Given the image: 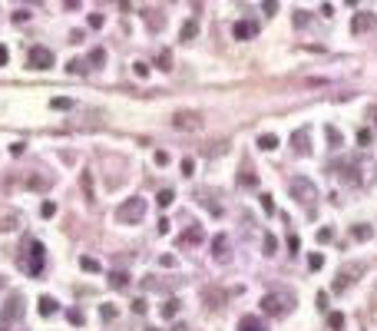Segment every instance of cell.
<instances>
[{"label":"cell","instance_id":"obj_10","mask_svg":"<svg viewBox=\"0 0 377 331\" xmlns=\"http://www.w3.org/2000/svg\"><path fill=\"white\" fill-rule=\"evenodd\" d=\"M202 242H205V232H202V225H188L182 235H179V249H199Z\"/></svg>","mask_w":377,"mask_h":331},{"label":"cell","instance_id":"obj_16","mask_svg":"<svg viewBox=\"0 0 377 331\" xmlns=\"http://www.w3.org/2000/svg\"><path fill=\"white\" fill-rule=\"evenodd\" d=\"M239 331H268V328H265V321L255 318V315H242V318H239Z\"/></svg>","mask_w":377,"mask_h":331},{"label":"cell","instance_id":"obj_1","mask_svg":"<svg viewBox=\"0 0 377 331\" xmlns=\"http://www.w3.org/2000/svg\"><path fill=\"white\" fill-rule=\"evenodd\" d=\"M327 172H338L347 186L367 189V186H374V179H377V163L367 152H361V156L347 159V163H327Z\"/></svg>","mask_w":377,"mask_h":331},{"label":"cell","instance_id":"obj_39","mask_svg":"<svg viewBox=\"0 0 377 331\" xmlns=\"http://www.w3.org/2000/svg\"><path fill=\"white\" fill-rule=\"evenodd\" d=\"M262 10L268 13V17H275V13H278V0H262Z\"/></svg>","mask_w":377,"mask_h":331},{"label":"cell","instance_id":"obj_32","mask_svg":"<svg viewBox=\"0 0 377 331\" xmlns=\"http://www.w3.org/2000/svg\"><path fill=\"white\" fill-rule=\"evenodd\" d=\"M258 199H262V209H265V215H275V199H271L268 192H262Z\"/></svg>","mask_w":377,"mask_h":331},{"label":"cell","instance_id":"obj_29","mask_svg":"<svg viewBox=\"0 0 377 331\" xmlns=\"http://www.w3.org/2000/svg\"><path fill=\"white\" fill-rule=\"evenodd\" d=\"M262 249H265V255H275V252H278V238H275V235H271V232H268V235H265V242H262Z\"/></svg>","mask_w":377,"mask_h":331},{"label":"cell","instance_id":"obj_52","mask_svg":"<svg viewBox=\"0 0 377 331\" xmlns=\"http://www.w3.org/2000/svg\"><path fill=\"white\" fill-rule=\"evenodd\" d=\"M63 7H66V10H76V7H80V0H63Z\"/></svg>","mask_w":377,"mask_h":331},{"label":"cell","instance_id":"obj_51","mask_svg":"<svg viewBox=\"0 0 377 331\" xmlns=\"http://www.w3.org/2000/svg\"><path fill=\"white\" fill-rule=\"evenodd\" d=\"M69 43H83V30H73V33H69Z\"/></svg>","mask_w":377,"mask_h":331},{"label":"cell","instance_id":"obj_35","mask_svg":"<svg viewBox=\"0 0 377 331\" xmlns=\"http://www.w3.org/2000/svg\"><path fill=\"white\" fill-rule=\"evenodd\" d=\"M172 199H176V192H172V189H162V192H159V206H172Z\"/></svg>","mask_w":377,"mask_h":331},{"label":"cell","instance_id":"obj_28","mask_svg":"<svg viewBox=\"0 0 377 331\" xmlns=\"http://www.w3.org/2000/svg\"><path fill=\"white\" fill-rule=\"evenodd\" d=\"M327 328H331V331H344V315L331 312V315H327Z\"/></svg>","mask_w":377,"mask_h":331},{"label":"cell","instance_id":"obj_9","mask_svg":"<svg viewBox=\"0 0 377 331\" xmlns=\"http://www.w3.org/2000/svg\"><path fill=\"white\" fill-rule=\"evenodd\" d=\"M27 67H30V70H50L53 67V50H46V47H33V50L27 53Z\"/></svg>","mask_w":377,"mask_h":331},{"label":"cell","instance_id":"obj_45","mask_svg":"<svg viewBox=\"0 0 377 331\" xmlns=\"http://www.w3.org/2000/svg\"><path fill=\"white\" fill-rule=\"evenodd\" d=\"M83 192H86L89 202H93V189H89V175H86V172H83Z\"/></svg>","mask_w":377,"mask_h":331},{"label":"cell","instance_id":"obj_38","mask_svg":"<svg viewBox=\"0 0 377 331\" xmlns=\"http://www.w3.org/2000/svg\"><path fill=\"white\" fill-rule=\"evenodd\" d=\"M318 242H321V245L334 242V229H318Z\"/></svg>","mask_w":377,"mask_h":331},{"label":"cell","instance_id":"obj_20","mask_svg":"<svg viewBox=\"0 0 377 331\" xmlns=\"http://www.w3.org/2000/svg\"><path fill=\"white\" fill-rule=\"evenodd\" d=\"M278 146H281V143H278V136H275V133H262V136H258V149H265V152H275Z\"/></svg>","mask_w":377,"mask_h":331},{"label":"cell","instance_id":"obj_36","mask_svg":"<svg viewBox=\"0 0 377 331\" xmlns=\"http://www.w3.org/2000/svg\"><path fill=\"white\" fill-rule=\"evenodd\" d=\"M103 60H106V50H103V47H96V50L89 53V63H93V67H100Z\"/></svg>","mask_w":377,"mask_h":331},{"label":"cell","instance_id":"obj_19","mask_svg":"<svg viewBox=\"0 0 377 331\" xmlns=\"http://www.w3.org/2000/svg\"><path fill=\"white\" fill-rule=\"evenodd\" d=\"M57 312H60V301L53 298V295H43V298H40V315H43V318H53Z\"/></svg>","mask_w":377,"mask_h":331},{"label":"cell","instance_id":"obj_57","mask_svg":"<svg viewBox=\"0 0 377 331\" xmlns=\"http://www.w3.org/2000/svg\"><path fill=\"white\" fill-rule=\"evenodd\" d=\"M0 288H4V278H0Z\"/></svg>","mask_w":377,"mask_h":331},{"label":"cell","instance_id":"obj_43","mask_svg":"<svg viewBox=\"0 0 377 331\" xmlns=\"http://www.w3.org/2000/svg\"><path fill=\"white\" fill-rule=\"evenodd\" d=\"M195 172V159H182V175H192Z\"/></svg>","mask_w":377,"mask_h":331},{"label":"cell","instance_id":"obj_14","mask_svg":"<svg viewBox=\"0 0 377 331\" xmlns=\"http://www.w3.org/2000/svg\"><path fill=\"white\" fill-rule=\"evenodd\" d=\"M212 255H215V262H228V258H232V242H228L225 235H215L212 238Z\"/></svg>","mask_w":377,"mask_h":331},{"label":"cell","instance_id":"obj_11","mask_svg":"<svg viewBox=\"0 0 377 331\" xmlns=\"http://www.w3.org/2000/svg\"><path fill=\"white\" fill-rule=\"evenodd\" d=\"M20 318H23V295L13 292L10 298H7V305H4V321L10 325V321H20Z\"/></svg>","mask_w":377,"mask_h":331},{"label":"cell","instance_id":"obj_18","mask_svg":"<svg viewBox=\"0 0 377 331\" xmlns=\"http://www.w3.org/2000/svg\"><path fill=\"white\" fill-rule=\"evenodd\" d=\"M255 186H258V175H255V169L242 166V169H239V189H255Z\"/></svg>","mask_w":377,"mask_h":331},{"label":"cell","instance_id":"obj_7","mask_svg":"<svg viewBox=\"0 0 377 331\" xmlns=\"http://www.w3.org/2000/svg\"><path fill=\"white\" fill-rule=\"evenodd\" d=\"M358 275H364V265H361V262H358V265H354V262H351V265H344V269H341V272H338V278H334V285H331V292H334V295H341V292H347V288H351V281H354V278H358Z\"/></svg>","mask_w":377,"mask_h":331},{"label":"cell","instance_id":"obj_54","mask_svg":"<svg viewBox=\"0 0 377 331\" xmlns=\"http://www.w3.org/2000/svg\"><path fill=\"white\" fill-rule=\"evenodd\" d=\"M344 4H351V7H354V4H358V0H344Z\"/></svg>","mask_w":377,"mask_h":331},{"label":"cell","instance_id":"obj_49","mask_svg":"<svg viewBox=\"0 0 377 331\" xmlns=\"http://www.w3.org/2000/svg\"><path fill=\"white\" fill-rule=\"evenodd\" d=\"M156 163H159V166H166V163H169V152L159 149V152H156Z\"/></svg>","mask_w":377,"mask_h":331},{"label":"cell","instance_id":"obj_34","mask_svg":"<svg viewBox=\"0 0 377 331\" xmlns=\"http://www.w3.org/2000/svg\"><path fill=\"white\" fill-rule=\"evenodd\" d=\"M100 318L103 321H113L116 318V305H100Z\"/></svg>","mask_w":377,"mask_h":331},{"label":"cell","instance_id":"obj_3","mask_svg":"<svg viewBox=\"0 0 377 331\" xmlns=\"http://www.w3.org/2000/svg\"><path fill=\"white\" fill-rule=\"evenodd\" d=\"M17 265L27 272V275L40 278L46 269V258H43V245L37 242V238H23V252L17 255Z\"/></svg>","mask_w":377,"mask_h":331},{"label":"cell","instance_id":"obj_56","mask_svg":"<svg viewBox=\"0 0 377 331\" xmlns=\"http://www.w3.org/2000/svg\"><path fill=\"white\" fill-rule=\"evenodd\" d=\"M374 318H377V305H374Z\"/></svg>","mask_w":377,"mask_h":331},{"label":"cell","instance_id":"obj_15","mask_svg":"<svg viewBox=\"0 0 377 331\" xmlns=\"http://www.w3.org/2000/svg\"><path fill=\"white\" fill-rule=\"evenodd\" d=\"M258 33V24H251V20H239L235 24V40H251Z\"/></svg>","mask_w":377,"mask_h":331},{"label":"cell","instance_id":"obj_8","mask_svg":"<svg viewBox=\"0 0 377 331\" xmlns=\"http://www.w3.org/2000/svg\"><path fill=\"white\" fill-rule=\"evenodd\" d=\"M17 186H23V189H30V192H46V189L53 186V175H43V172H23L17 179Z\"/></svg>","mask_w":377,"mask_h":331},{"label":"cell","instance_id":"obj_44","mask_svg":"<svg viewBox=\"0 0 377 331\" xmlns=\"http://www.w3.org/2000/svg\"><path fill=\"white\" fill-rule=\"evenodd\" d=\"M69 106H73V103L63 100V96H57V100H53V109H69Z\"/></svg>","mask_w":377,"mask_h":331},{"label":"cell","instance_id":"obj_2","mask_svg":"<svg viewBox=\"0 0 377 331\" xmlns=\"http://www.w3.org/2000/svg\"><path fill=\"white\" fill-rule=\"evenodd\" d=\"M295 305H298V295L291 288H275L262 298V312L271 315V318H288L295 312Z\"/></svg>","mask_w":377,"mask_h":331},{"label":"cell","instance_id":"obj_23","mask_svg":"<svg viewBox=\"0 0 377 331\" xmlns=\"http://www.w3.org/2000/svg\"><path fill=\"white\" fill-rule=\"evenodd\" d=\"M20 225V219L13 212H7V215H0V235H4V232H13Z\"/></svg>","mask_w":377,"mask_h":331},{"label":"cell","instance_id":"obj_41","mask_svg":"<svg viewBox=\"0 0 377 331\" xmlns=\"http://www.w3.org/2000/svg\"><path fill=\"white\" fill-rule=\"evenodd\" d=\"M364 116H367V123H371L374 129H377V103H371V106H367V113H364Z\"/></svg>","mask_w":377,"mask_h":331},{"label":"cell","instance_id":"obj_22","mask_svg":"<svg viewBox=\"0 0 377 331\" xmlns=\"http://www.w3.org/2000/svg\"><path fill=\"white\" fill-rule=\"evenodd\" d=\"M351 235H354V242H367V238L374 235V229H371V225H364V222H361V225H354V229H351Z\"/></svg>","mask_w":377,"mask_h":331},{"label":"cell","instance_id":"obj_27","mask_svg":"<svg viewBox=\"0 0 377 331\" xmlns=\"http://www.w3.org/2000/svg\"><path fill=\"white\" fill-rule=\"evenodd\" d=\"M195 33H199V20H188V24L182 27V33H179V37H182L185 43H188V40H195Z\"/></svg>","mask_w":377,"mask_h":331},{"label":"cell","instance_id":"obj_4","mask_svg":"<svg viewBox=\"0 0 377 331\" xmlns=\"http://www.w3.org/2000/svg\"><path fill=\"white\" fill-rule=\"evenodd\" d=\"M288 192L304 212L314 215V209H318V189H314V182L308 179V175H295V179L288 182Z\"/></svg>","mask_w":377,"mask_h":331},{"label":"cell","instance_id":"obj_37","mask_svg":"<svg viewBox=\"0 0 377 331\" xmlns=\"http://www.w3.org/2000/svg\"><path fill=\"white\" fill-rule=\"evenodd\" d=\"M371 139H374V133L367 129V126H364V129H358V143L361 146H371Z\"/></svg>","mask_w":377,"mask_h":331},{"label":"cell","instance_id":"obj_24","mask_svg":"<svg viewBox=\"0 0 377 331\" xmlns=\"http://www.w3.org/2000/svg\"><path fill=\"white\" fill-rule=\"evenodd\" d=\"M324 136H327V143H331V149H341V143H344V139H341V129H338V126H327Z\"/></svg>","mask_w":377,"mask_h":331},{"label":"cell","instance_id":"obj_42","mask_svg":"<svg viewBox=\"0 0 377 331\" xmlns=\"http://www.w3.org/2000/svg\"><path fill=\"white\" fill-rule=\"evenodd\" d=\"M132 70H136V76H146V73H149V63L139 60V63H132Z\"/></svg>","mask_w":377,"mask_h":331},{"label":"cell","instance_id":"obj_13","mask_svg":"<svg viewBox=\"0 0 377 331\" xmlns=\"http://www.w3.org/2000/svg\"><path fill=\"white\" fill-rule=\"evenodd\" d=\"M291 149H295V156H311V133L308 129H295Z\"/></svg>","mask_w":377,"mask_h":331},{"label":"cell","instance_id":"obj_31","mask_svg":"<svg viewBox=\"0 0 377 331\" xmlns=\"http://www.w3.org/2000/svg\"><path fill=\"white\" fill-rule=\"evenodd\" d=\"M66 70H69V73H76V76H83V73H86V60H69Z\"/></svg>","mask_w":377,"mask_h":331},{"label":"cell","instance_id":"obj_30","mask_svg":"<svg viewBox=\"0 0 377 331\" xmlns=\"http://www.w3.org/2000/svg\"><path fill=\"white\" fill-rule=\"evenodd\" d=\"M80 269H83V272H93V275H96V272H100V262H96V258H89V255H83V258H80Z\"/></svg>","mask_w":377,"mask_h":331},{"label":"cell","instance_id":"obj_55","mask_svg":"<svg viewBox=\"0 0 377 331\" xmlns=\"http://www.w3.org/2000/svg\"><path fill=\"white\" fill-rule=\"evenodd\" d=\"M30 4H43V0H30Z\"/></svg>","mask_w":377,"mask_h":331},{"label":"cell","instance_id":"obj_6","mask_svg":"<svg viewBox=\"0 0 377 331\" xmlns=\"http://www.w3.org/2000/svg\"><path fill=\"white\" fill-rule=\"evenodd\" d=\"M169 126L176 133H199L202 129V113H195V109H176L169 116Z\"/></svg>","mask_w":377,"mask_h":331},{"label":"cell","instance_id":"obj_50","mask_svg":"<svg viewBox=\"0 0 377 331\" xmlns=\"http://www.w3.org/2000/svg\"><path fill=\"white\" fill-rule=\"evenodd\" d=\"M89 27H93V30H100V27H103V17H93V13H89Z\"/></svg>","mask_w":377,"mask_h":331},{"label":"cell","instance_id":"obj_58","mask_svg":"<svg viewBox=\"0 0 377 331\" xmlns=\"http://www.w3.org/2000/svg\"><path fill=\"white\" fill-rule=\"evenodd\" d=\"M146 331H156V328H146Z\"/></svg>","mask_w":377,"mask_h":331},{"label":"cell","instance_id":"obj_26","mask_svg":"<svg viewBox=\"0 0 377 331\" xmlns=\"http://www.w3.org/2000/svg\"><path fill=\"white\" fill-rule=\"evenodd\" d=\"M156 67L159 70H172V50H159L156 53Z\"/></svg>","mask_w":377,"mask_h":331},{"label":"cell","instance_id":"obj_47","mask_svg":"<svg viewBox=\"0 0 377 331\" xmlns=\"http://www.w3.org/2000/svg\"><path fill=\"white\" fill-rule=\"evenodd\" d=\"M7 60H10V50H7V47L0 43V67H7Z\"/></svg>","mask_w":377,"mask_h":331},{"label":"cell","instance_id":"obj_46","mask_svg":"<svg viewBox=\"0 0 377 331\" xmlns=\"http://www.w3.org/2000/svg\"><path fill=\"white\" fill-rule=\"evenodd\" d=\"M40 212H43V215H46V219H50V215H53V212H57V206H53V202H43V206H40Z\"/></svg>","mask_w":377,"mask_h":331},{"label":"cell","instance_id":"obj_25","mask_svg":"<svg viewBox=\"0 0 377 331\" xmlns=\"http://www.w3.org/2000/svg\"><path fill=\"white\" fill-rule=\"evenodd\" d=\"M179 315V298H166L162 301V318H176Z\"/></svg>","mask_w":377,"mask_h":331},{"label":"cell","instance_id":"obj_12","mask_svg":"<svg viewBox=\"0 0 377 331\" xmlns=\"http://www.w3.org/2000/svg\"><path fill=\"white\" fill-rule=\"evenodd\" d=\"M374 27H377V17H374V13H367V10H358L351 17V30L354 33H371Z\"/></svg>","mask_w":377,"mask_h":331},{"label":"cell","instance_id":"obj_17","mask_svg":"<svg viewBox=\"0 0 377 331\" xmlns=\"http://www.w3.org/2000/svg\"><path fill=\"white\" fill-rule=\"evenodd\" d=\"M202 298H205V305H208V308L225 305V292H219V288H202Z\"/></svg>","mask_w":377,"mask_h":331},{"label":"cell","instance_id":"obj_21","mask_svg":"<svg viewBox=\"0 0 377 331\" xmlns=\"http://www.w3.org/2000/svg\"><path fill=\"white\" fill-rule=\"evenodd\" d=\"M129 285V275H126V272H109V288H116V292H123V288Z\"/></svg>","mask_w":377,"mask_h":331},{"label":"cell","instance_id":"obj_5","mask_svg":"<svg viewBox=\"0 0 377 331\" xmlns=\"http://www.w3.org/2000/svg\"><path fill=\"white\" fill-rule=\"evenodd\" d=\"M143 219H146V199H143V195H129V199L120 202V209H116V222L139 225Z\"/></svg>","mask_w":377,"mask_h":331},{"label":"cell","instance_id":"obj_53","mask_svg":"<svg viewBox=\"0 0 377 331\" xmlns=\"http://www.w3.org/2000/svg\"><path fill=\"white\" fill-rule=\"evenodd\" d=\"M172 331H188V325H176V328H172Z\"/></svg>","mask_w":377,"mask_h":331},{"label":"cell","instance_id":"obj_48","mask_svg":"<svg viewBox=\"0 0 377 331\" xmlns=\"http://www.w3.org/2000/svg\"><path fill=\"white\" fill-rule=\"evenodd\" d=\"M132 312L143 315V312H146V298H136V301H132Z\"/></svg>","mask_w":377,"mask_h":331},{"label":"cell","instance_id":"obj_40","mask_svg":"<svg viewBox=\"0 0 377 331\" xmlns=\"http://www.w3.org/2000/svg\"><path fill=\"white\" fill-rule=\"evenodd\" d=\"M321 265H324V255H318V252H314V255L308 258V269H311V272H318Z\"/></svg>","mask_w":377,"mask_h":331},{"label":"cell","instance_id":"obj_33","mask_svg":"<svg viewBox=\"0 0 377 331\" xmlns=\"http://www.w3.org/2000/svg\"><path fill=\"white\" fill-rule=\"evenodd\" d=\"M146 24H149V30H162V24H166V20H162V17H159V13H156V10H152V13H149V17H146Z\"/></svg>","mask_w":377,"mask_h":331}]
</instances>
